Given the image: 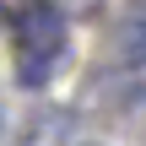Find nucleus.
Returning a JSON list of instances; mask_svg holds the SVG:
<instances>
[{
  "mask_svg": "<svg viewBox=\"0 0 146 146\" xmlns=\"http://www.w3.org/2000/svg\"><path fill=\"white\" fill-rule=\"evenodd\" d=\"M130 43H135V65H141V70H146V16H141V22H135V38H130Z\"/></svg>",
  "mask_w": 146,
  "mask_h": 146,
  "instance_id": "obj_2",
  "label": "nucleus"
},
{
  "mask_svg": "<svg viewBox=\"0 0 146 146\" xmlns=\"http://www.w3.org/2000/svg\"><path fill=\"white\" fill-rule=\"evenodd\" d=\"M60 54H65V22H60V11L49 0H27L16 11V65H22L16 76L27 87H43Z\"/></svg>",
  "mask_w": 146,
  "mask_h": 146,
  "instance_id": "obj_1",
  "label": "nucleus"
}]
</instances>
